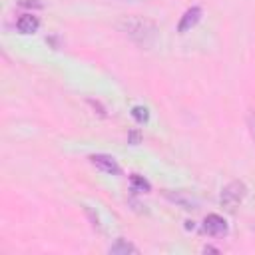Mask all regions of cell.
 Here are the masks:
<instances>
[{"instance_id":"6da1fadb","label":"cell","mask_w":255,"mask_h":255,"mask_svg":"<svg viewBox=\"0 0 255 255\" xmlns=\"http://www.w3.org/2000/svg\"><path fill=\"white\" fill-rule=\"evenodd\" d=\"M118 28H120V32H124L129 40H133L141 48L155 46V42L159 38L157 24L143 16H124V18H120Z\"/></svg>"},{"instance_id":"7a4b0ae2","label":"cell","mask_w":255,"mask_h":255,"mask_svg":"<svg viewBox=\"0 0 255 255\" xmlns=\"http://www.w3.org/2000/svg\"><path fill=\"white\" fill-rule=\"evenodd\" d=\"M245 195H247L245 183H243V181H231V183H227V185L221 189L219 201H221V205H223L225 209H235V207L245 199Z\"/></svg>"},{"instance_id":"3957f363","label":"cell","mask_w":255,"mask_h":255,"mask_svg":"<svg viewBox=\"0 0 255 255\" xmlns=\"http://www.w3.org/2000/svg\"><path fill=\"white\" fill-rule=\"evenodd\" d=\"M171 203H175L181 209H199V199L195 195H191L189 191H165L163 193Z\"/></svg>"},{"instance_id":"277c9868","label":"cell","mask_w":255,"mask_h":255,"mask_svg":"<svg viewBox=\"0 0 255 255\" xmlns=\"http://www.w3.org/2000/svg\"><path fill=\"white\" fill-rule=\"evenodd\" d=\"M203 229L213 237H221L227 233V221L217 213H209L203 221Z\"/></svg>"},{"instance_id":"5b68a950","label":"cell","mask_w":255,"mask_h":255,"mask_svg":"<svg viewBox=\"0 0 255 255\" xmlns=\"http://www.w3.org/2000/svg\"><path fill=\"white\" fill-rule=\"evenodd\" d=\"M90 161H92L98 169H102V171H106V173H112V175H118V173H120V165H118V161H116L112 155L94 153V155H90Z\"/></svg>"},{"instance_id":"8992f818","label":"cell","mask_w":255,"mask_h":255,"mask_svg":"<svg viewBox=\"0 0 255 255\" xmlns=\"http://www.w3.org/2000/svg\"><path fill=\"white\" fill-rule=\"evenodd\" d=\"M199 20H201V8H199V6H191V8H187V10L183 12L179 24H177V32L183 34V32L191 30Z\"/></svg>"},{"instance_id":"52a82bcc","label":"cell","mask_w":255,"mask_h":255,"mask_svg":"<svg viewBox=\"0 0 255 255\" xmlns=\"http://www.w3.org/2000/svg\"><path fill=\"white\" fill-rule=\"evenodd\" d=\"M38 26H40V20H38V16H34V14H24V16H20L18 22H16L18 32H22V34H34V32L38 30Z\"/></svg>"},{"instance_id":"ba28073f","label":"cell","mask_w":255,"mask_h":255,"mask_svg":"<svg viewBox=\"0 0 255 255\" xmlns=\"http://www.w3.org/2000/svg\"><path fill=\"white\" fill-rule=\"evenodd\" d=\"M110 253L112 255H137V247L133 243H129L128 239H118L112 247H110Z\"/></svg>"},{"instance_id":"9c48e42d","label":"cell","mask_w":255,"mask_h":255,"mask_svg":"<svg viewBox=\"0 0 255 255\" xmlns=\"http://www.w3.org/2000/svg\"><path fill=\"white\" fill-rule=\"evenodd\" d=\"M129 183H131V187L135 189V191H149V181L147 179H143L141 175H137V173H133L131 177H129Z\"/></svg>"},{"instance_id":"30bf717a","label":"cell","mask_w":255,"mask_h":255,"mask_svg":"<svg viewBox=\"0 0 255 255\" xmlns=\"http://www.w3.org/2000/svg\"><path fill=\"white\" fill-rule=\"evenodd\" d=\"M131 116H133V120H135V122H139V124H145V122H147V118H149L147 110H145V108H141V106H135V108L131 110Z\"/></svg>"},{"instance_id":"8fae6325","label":"cell","mask_w":255,"mask_h":255,"mask_svg":"<svg viewBox=\"0 0 255 255\" xmlns=\"http://www.w3.org/2000/svg\"><path fill=\"white\" fill-rule=\"evenodd\" d=\"M18 6L22 8H42L40 0H18Z\"/></svg>"},{"instance_id":"7c38bea8","label":"cell","mask_w":255,"mask_h":255,"mask_svg":"<svg viewBox=\"0 0 255 255\" xmlns=\"http://www.w3.org/2000/svg\"><path fill=\"white\" fill-rule=\"evenodd\" d=\"M128 139H129V143L137 145V143H139V139H141V135H139V131H137V129H131V131H129V135H128Z\"/></svg>"},{"instance_id":"4fadbf2b","label":"cell","mask_w":255,"mask_h":255,"mask_svg":"<svg viewBox=\"0 0 255 255\" xmlns=\"http://www.w3.org/2000/svg\"><path fill=\"white\" fill-rule=\"evenodd\" d=\"M203 253H219V249H215V247H203Z\"/></svg>"},{"instance_id":"5bb4252c","label":"cell","mask_w":255,"mask_h":255,"mask_svg":"<svg viewBox=\"0 0 255 255\" xmlns=\"http://www.w3.org/2000/svg\"><path fill=\"white\" fill-rule=\"evenodd\" d=\"M251 131H253V135H255V112L251 114Z\"/></svg>"}]
</instances>
